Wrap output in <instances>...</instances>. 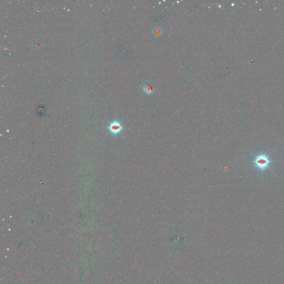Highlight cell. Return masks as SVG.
<instances>
[{
	"label": "cell",
	"instance_id": "7a4b0ae2",
	"mask_svg": "<svg viewBox=\"0 0 284 284\" xmlns=\"http://www.w3.org/2000/svg\"><path fill=\"white\" fill-rule=\"evenodd\" d=\"M108 128L110 130V132L113 135H116L120 133L123 129L121 124L116 120H115L110 124Z\"/></svg>",
	"mask_w": 284,
	"mask_h": 284
},
{
	"label": "cell",
	"instance_id": "6da1fadb",
	"mask_svg": "<svg viewBox=\"0 0 284 284\" xmlns=\"http://www.w3.org/2000/svg\"><path fill=\"white\" fill-rule=\"evenodd\" d=\"M254 166L260 171H265L270 164V160L265 154L257 155L253 161Z\"/></svg>",
	"mask_w": 284,
	"mask_h": 284
},
{
	"label": "cell",
	"instance_id": "3957f363",
	"mask_svg": "<svg viewBox=\"0 0 284 284\" xmlns=\"http://www.w3.org/2000/svg\"><path fill=\"white\" fill-rule=\"evenodd\" d=\"M144 90L145 91V92L147 93L148 94H149L150 93L152 92L153 89H152V88L151 87V86H149V85H145V87H144Z\"/></svg>",
	"mask_w": 284,
	"mask_h": 284
}]
</instances>
